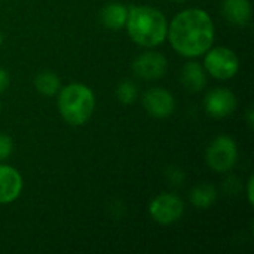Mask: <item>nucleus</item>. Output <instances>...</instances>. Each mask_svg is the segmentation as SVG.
Listing matches in <instances>:
<instances>
[{
  "label": "nucleus",
  "mask_w": 254,
  "mask_h": 254,
  "mask_svg": "<svg viewBox=\"0 0 254 254\" xmlns=\"http://www.w3.org/2000/svg\"><path fill=\"white\" fill-rule=\"evenodd\" d=\"M247 124H249V127H250V128H253L254 112H253V109H252V107H250V109L247 110Z\"/></svg>",
  "instance_id": "20"
},
{
  "label": "nucleus",
  "mask_w": 254,
  "mask_h": 254,
  "mask_svg": "<svg viewBox=\"0 0 254 254\" xmlns=\"http://www.w3.org/2000/svg\"><path fill=\"white\" fill-rule=\"evenodd\" d=\"M125 27L132 42L143 48H156L167 40L168 21L165 15L153 6H129Z\"/></svg>",
  "instance_id": "2"
},
{
  "label": "nucleus",
  "mask_w": 254,
  "mask_h": 254,
  "mask_svg": "<svg viewBox=\"0 0 254 254\" xmlns=\"http://www.w3.org/2000/svg\"><path fill=\"white\" fill-rule=\"evenodd\" d=\"M214 22L208 12L189 7L179 12L168 24L167 39L173 49L186 58L204 55L214 42Z\"/></svg>",
  "instance_id": "1"
},
{
  "label": "nucleus",
  "mask_w": 254,
  "mask_h": 254,
  "mask_svg": "<svg viewBox=\"0 0 254 254\" xmlns=\"http://www.w3.org/2000/svg\"><path fill=\"white\" fill-rule=\"evenodd\" d=\"M137 95H138V89L132 80H124L116 88V97H118L119 103H122L125 106L132 104L137 100Z\"/></svg>",
  "instance_id": "16"
},
{
  "label": "nucleus",
  "mask_w": 254,
  "mask_h": 254,
  "mask_svg": "<svg viewBox=\"0 0 254 254\" xmlns=\"http://www.w3.org/2000/svg\"><path fill=\"white\" fill-rule=\"evenodd\" d=\"M22 176L16 168L0 162V204L16 201L22 192Z\"/></svg>",
  "instance_id": "10"
},
{
  "label": "nucleus",
  "mask_w": 254,
  "mask_h": 254,
  "mask_svg": "<svg viewBox=\"0 0 254 254\" xmlns=\"http://www.w3.org/2000/svg\"><path fill=\"white\" fill-rule=\"evenodd\" d=\"M143 107L146 112L158 119L168 118L174 113L176 100L173 94L164 88H150L143 94Z\"/></svg>",
  "instance_id": "9"
},
{
  "label": "nucleus",
  "mask_w": 254,
  "mask_h": 254,
  "mask_svg": "<svg viewBox=\"0 0 254 254\" xmlns=\"http://www.w3.org/2000/svg\"><path fill=\"white\" fill-rule=\"evenodd\" d=\"M58 112L61 118L73 125L80 127L86 124L95 109V95L92 89L79 82H73L65 85L58 91Z\"/></svg>",
  "instance_id": "3"
},
{
  "label": "nucleus",
  "mask_w": 254,
  "mask_h": 254,
  "mask_svg": "<svg viewBox=\"0 0 254 254\" xmlns=\"http://www.w3.org/2000/svg\"><path fill=\"white\" fill-rule=\"evenodd\" d=\"M0 112H1V104H0Z\"/></svg>",
  "instance_id": "23"
},
{
  "label": "nucleus",
  "mask_w": 254,
  "mask_h": 254,
  "mask_svg": "<svg viewBox=\"0 0 254 254\" xmlns=\"http://www.w3.org/2000/svg\"><path fill=\"white\" fill-rule=\"evenodd\" d=\"M3 40H4V37H3V34H1V31H0V46L3 45Z\"/></svg>",
  "instance_id": "21"
},
{
  "label": "nucleus",
  "mask_w": 254,
  "mask_h": 254,
  "mask_svg": "<svg viewBox=\"0 0 254 254\" xmlns=\"http://www.w3.org/2000/svg\"><path fill=\"white\" fill-rule=\"evenodd\" d=\"M34 88L45 97H54L61 89V79L55 71L43 70L34 77Z\"/></svg>",
  "instance_id": "15"
},
{
  "label": "nucleus",
  "mask_w": 254,
  "mask_h": 254,
  "mask_svg": "<svg viewBox=\"0 0 254 254\" xmlns=\"http://www.w3.org/2000/svg\"><path fill=\"white\" fill-rule=\"evenodd\" d=\"M13 150V141L7 134L0 132V162L7 159Z\"/></svg>",
  "instance_id": "17"
},
{
  "label": "nucleus",
  "mask_w": 254,
  "mask_h": 254,
  "mask_svg": "<svg viewBox=\"0 0 254 254\" xmlns=\"http://www.w3.org/2000/svg\"><path fill=\"white\" fill-rule=\"evenodd\" d=\"M173 1H186V0H173Z\"/></svg>",
  "instance_id": "22"
},
{
  "label": "nucleus",
  "mask_w": 254,
  "mask_h": 254,
  "mask_svg": "<svg viewBox=\"0 0 254 254\" xmlns=\"http://www.w3.org/2000/svg\"><path fill=\"white\" fill-rule=\"evenodd\" d=\"M217 196H219L217 189L211 183H201V185L195 186L189 195L192 205H195L199 210L210 208L217 201Z\"/></svg>",
  "instance_id": "14"
},
{
  "label": "nucleus",
  "mask_w": 254,
  "mask_h": 254,
  "mask_svg": "<svg viewBox=\"0 0 254 254\" xmlns=\"http://www.w3.org/2000/svg\"><path fill=\"white\" fill-rule=\"evenodd\" d=\"M9 83H10V79H9V73L0 67V94L4 92L7 88H9Z\"/></svg>",
  "instance_id": "18"
},
{
  "label": "nucleus",
  "mask_w": 254,
  "mask_h": 254,
  "mask_svg": "<svg viewBox=\"0 0 254 254\" xmlns=\"http://www.w3.org/2000/svg\"><path fill=\"white\" fill-rule=\"evenodd\" d=\"M205 161L216 173L231 171L238 161V146L235 140L226 134L217 135L207 147Z\"/></svg>",
  "instance_id": "5"
},
{
  "label": "nucleus",
  "mask_w": 254,
  "mask_h": 254,
  "mask_svg": "<svg viewBox=\"0 0 254 254\" xmlns=\"http://www.w3.org/2000/svg\"><path fill=\"white\" fill-rule=\"evenodd\" d=\"M185 213V202L183 199L170 192H164L158 196H155L149 204V214L153 219V222L170 226L173 223H177Z\"/></svg>",
  "instance_id": "6"
},
{
  "label": "nucleus",
  "mask_w": 254,
  "mask_h": 254,
  "mask_svg": "<svg viewBox=\"0 0 254 254\" xmlns=\"http://www.w3.org/2000/svg\"><path fill=\"white\" fill-rule=\"evenodd\" d=\"M180 80L189 92H201L207 86V71L202 64L188 61L182 68Z\"/></svg>",
  "instance_id": "12"
},
{
  "label": "nucleus",
  "mask_w": 254,
  "mask_h": 254,
  "mask_svg": "<svg viewBox=\"0 0 254 254\" xmlns=\"http://www.w3.org/2000/svg\"><path fill=\"white\" fill-rule=\"evenodd\" d=\"M204 68L207 74L213 76L214 79L229 80L240 70V58L231 48H210L204 58Z\"/></svg>",
  "instance_id": "4"
},
{
  "label": "nucleus",
  "mask_w": 254,
  "mask_h": 254,
  "mask_svg": "<svg viewBox=\"0 0 254 254\" xmlns=\"http://www.w3.org/2000/svg\"><path fill=\"white\" fill-rule=\"evenodd\" d=\"M238 106L235 94L228 88H214L204 98L205 112L217 119L231 116Z\"/></svg>",
  "instance_id": "8"
},
{
  "label": "nucleus",
  "mask_w": 254,
  "mask_h": 254,
  "mask_svg": "<svg viewBox=\"0 0 254 254\" xmlns=\"http://www.w3.org/2000/svg\"><path fill=\"white\" fill-rule=\"evenodd\" d=\"M222 13L228 22L238 27H244L252 19L250 0H223Z\"/></svg>",
  "instance_id": "11"
},
{
  "label": "nucleus",
  "mask_w": 254,
  "mask_h": 254,
  "mask_svg": "<svg viewBox=\"0 0 254 254\" xmlns=\"http://www.w3.org/2000/svg\"><path fill=\"white\" fill-rule=\"evenodd\" d=\"M168 61L164 54L156 51H146L140 54L132 63V71L135 76L144 80H158L165 76Z\"/></svg>",
  "instance_id": "7"
},
{
  "label": "nucleus",
  "mask_w": 254,
  "mask_h": 254,
  "mask_svg": "<svg viewBox=\"0 0 254 254\" xmlns=\"http://www.w3.org/2000/svg\"><path fill=\"white\" fill-rule=\"evenodd\" d=\"M128 16V7L119 1L107 3L101 10V22L106 28L112 31H118L125 27Z\"/></svg>",
  "instance_id": "13"
},
{
  "label": "nucleus",
  "mask_w": 254,
  "mask_h": 254,
  "mask_svg": "<svg viewBox=\"0 0 254 254\" xmlns=\"http://www.w3.org/2000/svg\"><path fill=\"white\" fill-rule=\"evenodd\" d=\"M253 188H254V177L253 176H250V177H249V180H247V199H249V204H250V205H253L254 204Z\"/></svg>",
  "instance_id": "19"
}]
</instances>
